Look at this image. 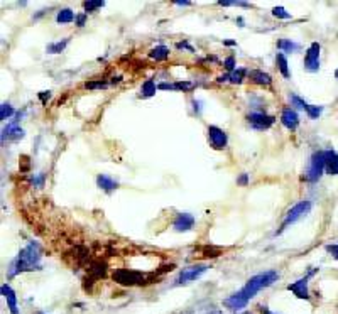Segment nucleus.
Returning a JSON list of instances; mask_svg holds the SVG:
<instances>
[{
    "label": "nucleus",
    "mask_w": 338,
    "mask_h": 314,
    "mask_svg": "<svg viewBox=\"0 0 338 314\" xmlns=\"http://www.w3.org/2000/svg\"><path fill=\"white\" fill-rule=\"evenodd\" d=\"M277 279H279V274H277L276 270H266V272H261V274L254 275V277L249 279L247 284H245L240 291H237L235 294H232L230 297H227L225 301H223V306H225V308H229V309H232V311L244 309L245 306L250 302V299L255 297V294H257V292H261L262 289L272 285Z\"/></svg>",
    "instance_id": "nucleus-1"
},
{
    "label": "nucleus",
    "mask_w": 338,
    "mask_h": 314,
    "mask_svg": "<svg viewBox=\"0 0 338 314\" xmlns=\"http://www.w3.org/2000/svg\"><path fill=\"white\" fill-rule=\"evenodd\" d=\"M41 267V245L37 242H29L16 257L9 269V277H16L17 274L33 272Z\"/></svg>",
    "instance_id": "nucleus-2"
},
{
    "label": "nucleus",
    "mask_w": 338,
    "mask_h": 314,
    "mask_svg": "<svg viewBox=\"0 0 338 314\" xmlns=\"http://www.w3.org/2000/svg\"><path fill=\"white\" fill-rule=\"evenodd\" d=\"M113 281L120 285H142L151 284V277L141 270L132 269H119L113 272Z\"/></svg>",
    "instance_id": "nucleus-3"
},
{
    "label": "nucleus",
    "mask_w": 338,
    "mask_h": 314,
    "mask_svg": "<svg viewBox=\"0 0 338 314\" xmlns=\"http://www.w3.org/2000/svg\"><path fill=\"white\" fill-rule=\"evenodd\" d=\"M309 211H311V201L303 199V201H300V203H296V204H294V206L291 208V210L286 213V216H284V220H283V223H281V227H279V230H277V233H281V231L286 230V228L289 227V225L296 223L298 220L304 218L306 215L309 213Z\"/></svg>",
    "instance_id": "nucleus-4"
},
{
    "label": "nucleus",
    "mask_w": 338,
    "mask_h": 314,
    "mask_svg": "<svg viewBox=\"0 0 338 314\" xmlns=\"http://www.w3.org/2000/svg\"><path fill=\"white\" fill-rule=\"evenodd\" d=\"M325 159H326V154L325 150H318L315 152L309 159V165H308V171L304 174V179L308 182H316L320 178L323 176V171H325Z\"/></svg>",
    "instance_id": "nucleus-5"
},
{
    "label": "nucleus",
    "mask_w": 338,
    "mask_h": 314,
    "mask_svg": "<svg viewBox=\"0 0 338 314\" xmlns=\"http://www.w3.org/2000/svg\"><path fill=\"white\" fill-rule=\"evenodd\" d=\"M208 270V265H191V267H186V269H183L179 274H178V277L174 279L173 285H184V284H190V282L196 281V279H200L203 274Z\"/></svg>",
    "instance_id": "nucleus-6"
},
{
    "label": "nucleus",
    "mask_w": 338,
    "mask_h": 314,
    "mask_svg": "<svg viewBox=\"0 0 338 314\" xmlns=\"http://www.w3.org/2000/svg\"><path fill=\"white\" fill-rule=\"evenodd\" d=\"M276 118L272 115H267L264 112H252L247 115V123L254 130H267L274 125Z\"/></svg>",
    "instance_id": "nucleus-7"
},
{
    "label": "nucleus",
    "mask_w": 338,
    "mask_h": 314,
    "mask_svg": "<svg viewBox=\"0 0 338 314\" xmlns=\"http://www.w3.org/2000/svg\"><path fill=\"white\" fill-rule=\"evenodd\" d=\"M320 51L321 46L320 42H311L304 56V69L309 73H316L320 69Z\"/></svg>",
    "instance_id": "nucleus-8"
},
{
    "label": "nucleus",
    "mask_w": 338,
    "mask_h": 314,
    "mask_svg": "<svg viewBox=\"0 0 338 314\" xmlns=\"http://www.w3.org/2000/svg\"><path fill=\"white\" fill-rule=\"evenodd\" d=\"M208 140H210V146H212L215 150L225 149L227 144H229L227 132L220 129V127H216V125H210L208 127Z\"/></svg>",
    "instance_id": "nucleus-9"
},
{
    "label": "nucleus",
    "mask_w": 338,
    "mask_h": 314,
    "mask_svg": "<svg viewBox=\"0 0 338 314\" xmlns=\"http://www.w3.org/2000/svg\"><path fill=\"white\" fill-rule=\"evenodd\" d=\"M316 270H309L308 275H304V277L298 279L296 282H293V284L287 285V291H291L294 296H296L298 299H304V301H308L309 299V289H308V281L309 277H311L313 274H315Z\"/></svg>",
    "instance_id": "nucleus-10"
},
{
    "label": "nucleus",
    "mask_w": 338,
    "mask_h": 314,
    "mask_svg": "<svg viewBox=\"0 0 338 314\" xmlns=\"http://www.w3.org/2000/svg\"><path fill=\"white\" fill-rule=\"evenodd\" d=\"M195 216L191 213H178L173 221V228L176 231H190L195 227Z\"/></svg>",
    "instance_id": "nucleus-11"
},
{
    "label": "nucleus",
    "mask_w": 338,
    "mask_h": 314,
    "mask_svg": "<svg viewBox=\"0 0 338 314\" xmlns=\"http://www.w3.org/2000/svg\"><path fill=\"white\" fill-rule=\"evenodd\" d=\"M281 123H283L287 130L293 132V130H296L298 125H300V117H298V114L291 107H284L283 112H281Z\"/></svg>",
    "instance_id": "nucleus-12"
},
{
    "label": "nucleus",
    "mask_w": 338,
    "mask_h": 314,
    "mask_svg": "<svg viewBox=\"0 0 338 314\" xmlns=\"http://www.w3.org/2000/svg\"><path fill=\"white\" fill-rule=\"evenodd\" d=\"M0 292H2L3 299L7 301V306H9V309H10V314H20L19 313V306H17V296H16V292H14V289L10 287L9 284H2Z\"/></svg>",
    "instance_id": "nucleus-13"
},
{
    "label": "nucleus",
    "mask_w": 338,
    "mask_h": 314,
    "mask_svg": "<svg viewBox=\"0 0 338 314\" xmlns=\"http://www.w3.org/2000/svg\"><path fill=\"white\" fill-rule=\"evenodd\" d=\"M22 137H24V130L20 129V125L17 122L9 123L2 132V140H19Z\"/></svg>",
    "instance_id": "nucleus-14"
},
{
    "label": "nucleus",
    "mask_w": 338,
    "mask_h": 314,
    "mask_svg": "<svg viewBox=\"0 0 338 314\" xmlns=\"http://www.w3.org/2000/svg\"><path fill=\"white\" fill-rule=\"evenodd\" d=\"M325 171L330 176H338V154L335 150H325Z\"/></svg>",
    "instance_id": "nucleus-15"
},
{
    "label": "nucleus",
    "mask_w": 338,
    "mask_h": 314,
    "mask_svg": "<svg viewBox=\"0 0 338 314\" xmlns=\"http://www.w3.org/2000/svg\"><path fill=\"white\" fill-rule=\"evenodd\" d=\"M249 78H250L252 83L259 84V86H269V84L272 83L270 75L261 71V69H252V71H249Z\"/></svg>",
    "instance_id": "nucleus-16"
},
{
    "label": "nucleus",
    "mask_w": 338,
    "mask_h": 314,
    "mask_svg": "<svg viewBox=\"0 0 338 314\" xmlns=\"http://www.w3.org/2000/svg\"><path fill=\"white\" fill-rule=\"evenodd\" d=\"M245 75H247V69H244V68L233 69V71L229 73V75L220 76V78H218V83H223V81H230L232 84H240L242 81L245 80Z\"/></svg>",
    "instance_id": "nucleus-17"
},
{
    "label": "nucleus",
    "mask_w": 338,
    "mask_h": 314,
    "mask_svg": "<svg viewBox=\"0 0 338 314\" xmlns=\"http://www.w3.org/2000/svg\"><path fill=\"white\" fill-rule=\"evenodd\" d=\"M97 186L100 189H103V191H107V193H112V191H115L117 189V181H113L112 178H108V176H105V174H100L97 178Z\"/></svg>",
    "instance_id": "nucleus-18"
},
{
    "label": "nucleus",
    "mask_w": 338,
    "mask_h": 314,
    "mask_svg": "<svg viewBox=\"0 0 338 314\" xmlns=\"http://www.w3.org/2000/svg\"><path fill=\"white\" fill-rule=\"evenodd\" d=\"M301 46L298 42L291 41V39H281L277 41V49H279L283 54H291V52H296L300 51Z\"/></svg>",
    "instance_id": "nucleus-19"
},
{
    "label": "nucleus",
    "mask_w": 338,
    "mask_h": 314,
    "mask_svg": "<svg viewBox=\"0 0 338 314\" xmlns=\"http://www.w3.org/2000/svg\"><path fill=\"white\" fill-rule=\"evenodd\" d=\"M161 90H183V91H190L195 88V84L191 81H176V83H161L159 84Z\"/></svg>",
    "instance_id": "nucleus-20"
},
{
    "label": "nucleus",
    "mask_w": 338,
    "mask_h": 314,
    "mask_svg": "<svg viewBox=\"0 0 338 314\" xmlns=\"http://www.w3.org/2000/svg\"><path fill=\"white\" fill-rule=\"evenodd\" d=\"M149 58L154 61H166L169 58V48L166 46H156L149 51Z\"/></svg>",
    "instance_id": "nucleus-21"
},
{
    "label": "nucleus",
    "mask_w": 338,
    "mask_h": 314,
    "mask_svg": "<svg viewBox=\"0 0 338 314\" xmlns=\"http://www.w3.org/2000/svg\"><path fill=\"white\" fill-rule=\"evenodd\" d=\"M73 20H76V16L71 9H63L56 14V22L58 24H70Z\"/></svg>",
    "instance_id": "nucleus-22"
},
{
    "label": "nucleus",
    "mask_w": 338,
    "mask_h": 314,
    "mask_svg": "<svg viewBox=\"0 0 338 314\" xmlns=\"http://www.w3.org/2000/svg\"><path fill=\"white\" fill-rule=\"evenodd\" d=\"M156 90H158V86H156L154 80H145L144 83H142V88H141V97L142 98H151L156 95Z\"/></svg>",
    "instance_id": "nucleus-23"
},
{
    "label": "nucleus",
    "mask_w": 338,
    "mask_h": 314,
    "mask_svg": "<svg viewBox=\"0 0 338 314\" xmlns=\"http://www.w3.org/2000/svg\"><path fill=\"white\" fill-rule=\"evenodd\" d=\"M276 63H277V66H279L281 75H283L284 78H291L289 68H287V59H286V54H283V52H277V56H276Z\"/></svg>",
    "instance_id": "nucleus-24"
},
{
    "label": "nucleus",
    "mask_w": 338,
    "mask_h": 314,
    "mask_svg": "<svg viewBox=\"0 0 338 314\" xmlns=\"http://www.w3.org/2000/svg\"><path fill=\"white\" fill-rule=\"evenodd\" d=\"M68 42H70L68 37H66V39H63V41H58V42H51V44L46 48V51H48V54H59V52L65 51Z\"/></svg>",
    "instance_id": "nucleus-25"
},
{
    "label": "nucleus",
    "mask_w": 338,
    "mask_h": 314,
    "mask_svg": "<svg viewBox=\"0 0 338 314\" xmlns=\"http://www.w3.org/2000/svg\"><path fill=\"white\" fill-rule=\"evenodd\" d=\"M14 114H16V110H14V107L10 103H3L2 107H0V118L2 120L10 118Z\"/></svg>",
    "instance_id": "nucleus-26"
},
{
    "label": "nucleus",
    "mask_w": 338,
    "mask_h": 314,
    "mask_svg": "<svg viewBox=\"0 0 338 314\" xmlns=\"http://www.w3.org/2000/svg\"><path fill=\"white\" fill-rule=\"evenodd\" d=\"M291 103H293L296 108H300V110H304V112H308V108H309V103H306L303 98H300L298 95H291Z\"/></svg>",
    "instance_id": "nucleus-27"
},
{
    "label": "nucleus",
    "mask_w": 338,
    "mask_h": 314,
    "mask_svg": "<svg viewBox=\"0 0 338 314\" xmlns=\"http://www.w3.org/2000/svg\"><path fill=\"white\" fill-rule=\"evenodd\" d=\"M272 16L277 17V19H291V14L287 12L284 7H274V9H272Z\"/></svg>",
    "instance_id": "nucleus-28"
},
{
    "label": "nucleus",
    "mask_w": 338,
    "mask_h": 314,
    "mask_svg": "<svg viewBox=\"0 0 338 314\" xmlns=\"http://www.w3.org/2000/svg\"><path fill=\"white\" fill-rule=\"evenodd\" d=\"M107 86H108L107 81H87L85 83V88H88V90H103Z\"/></svg>",
    "instance_id": "nucleus-29"
},
{
    "label": "nucleus",
    "mask_w": 338,
    "mask_h": 314,
    "mask_svg": "<svg viewBox=\"0 0 338 314\" xmlns=\"http://www.w3.org/2000/svg\"><path fill=\"white\" fill-rule=\"evenodd\" d=\"M103 5H105V2H93V0H88V2L83 3V7H85V10H87V12H95V10L102 9Z\"/></svg>",
    "instance_id": "nucleus-30"
},
{
    "label": "nucleus",
    "mask_w": 338,
    "mask_h": 314,
    "mask_svg": "<svg viewBox=\"0 0 338 314\" xmlns=\"http://www.w3.org/2000/svg\"><path fill=\"white\" fill-rule=\"evenodd\" d=\"M321 112H323V107H316V105H309V108H308V112H306V114H308V117L309 118H318L320 115H321Z\"/></svg>",
    "instance_id": "nucleus-31"
},
{
    "label": "nucleus",
    "mask_w": 338,
    "mask_h": 314,
    "mask_svg": "<svg viewBox=\"0 0 338 314\" xmlns=\"http://www.w3.org/2000/svg\"><path fill=\"white\" fill-rule=\"evenodd\" d=\"M223 66H225L227 71L232 73L233 69H237V68H235V58H233V56H229V58H227L225 61H223Z\"/></svg>",
    "instance_id": "nucleus-32"
},
{
    "label": "nucleus",
    "mask_w": 338,
    "mask_h": 314,
    "mask_svg": "<svg viewBox=\"0 0 338 314\" xmlns=\"http://www.w3.org/2000/svg\"><path fill=\"white\" fill-rule=\"evenodd\" d=\"M33 184L37 186V188H41L42 184H44V174H37L33 178Z\"/></svg>",
    "instance_id": "nucleus-33"
},
{
    "label": "nucleus",
    "mask_w": 338,
    "mask_h": 314,
    "mask_svg": "<svg viewBox=\"0 0 338 314\" xmlns=\"http://www.w3.org/2000/svg\"><path fill=\"white\" fill-rule=\"evenodd\" d=\"M326 252H330L338 260V243H335V245H326Z\"/></svg>",
    "instance_id": "nucleus-34"
},
{
    "label": "nucleus",
    "mask_w": 338,
    "mask_h": 314,
    "mask_svg": "<svg viewBox=\"0 0 338 314\" xmlns=\"http://www.w3.org/2000/svg\"><path fill=\"white\" fill-rule=\"evenodd\" d=\"M237 184L238 186H247L249 184V174H240V178L237 179Z\"/></svg>",
    "instance_id": "nucleus-35"
},
{
    "label": "nucleus",
    "mask_w": 338,
    "mask_h": 314,
    "mask_svg": "<svg viewBox=\"0 0 338 314\" xmlns=\"http://www.w3.org/2000/svg\"><path fill=\"white\" fill-rule=\"evenodd\" d=\"M85 20H87V14H80L76 17V26L78 27H83L85 26Z\"/></svg>",
    "instance_id": "nucleus-36"
},
{
    "label": "nucleus",
    "mask_w": 338,
    "mask_h": 314,
    "mask_svg": "<svg viewBox=\"0 0 338 314\" xmlns=\"http://www.w3.org/2000/svg\"><path fill=\"white\" fill-rule=\"evenodd\" d=\"M176 48H178V49H188L190 52H193V48H191V46L188 44V42H178Z\"/></svg>",
    "instance_id": "nucleus-37"
},
{
    "label": "nucleus",
    "mask_w": 338,
    "mask_h": 314,
    "mask_svg": "<svg viewBox=\"0 0 338 314\" xmlns=\"http://www.w3.org/2000/svg\"><path fill=\"white\" fill-rule=\"evenodd\" d=\"M39 97H41V100H42V101H44V100H46V98H49V97H51V93H49V91H42V93H41V95H39Z\"/></svg>",
    "instance_id": "nucleus-38"
},
{
    "label": "nucleus",
    "mask_w": 338,
    "mask_h": 314,
    "mask_svg": "<svg viewBox=\"0 0 338 314\" xmlns=\"http://www.w3.org/2000/svg\"><path fill=\"white\" fill-rule=\"evenodd\" d=\"M176 5H184V7H186V5H190V2H176Z\"/></svg>",
    "instance_id": "nucleus-39"
},
{
    "label": "nucleus",
    "mask_w": 338,
    "mask_h": 314,
    "mask_svg": "<svg viewBox=\"0 0 338 314\" xmlns=\"http://www.w3.org/2000/svg\"><path fill=\"white\" fill-rule=\"evenodd\" d=\"M225 44H227V46H233L235 42H233V41H225Z\"/></svg>",
    "instance_id": "nucleus-40"
},
{
    "label": "nucleus",
    "mask_w": 338,
    "mask_h": 314,
    "mask_svg": "<svg viewBox=\"0 0 338 314\" xmlns=\"http://www.w3.org/2000/svg\"><path fill=\"white\" fill-rule=\"evenodd\" d=\"M264 314H274V313H270L267 308H264Z\"/></svg>",
    "instance_id": "nucleus-41"
},
{
    "label": "nucleus",
    "mask_w": 338,
    "mask_h": 314,
    "mask_svg": "<svg viewBox=\"0 0 338 314\" xmlns=\"http://www.w3.org/2000/svg\"><path fill=\"white\" fill-rule=\"evenodd\" d=\"M335 76H337V78H338V69H337V73H335Z\"/></svg>",
    "instance_id": "nucleus-42"
},
{
    "label": "nucleus",
    "mask_w": 338,
    "mask_h": 314,
    "mask_svg": "<svg viewBox=\"0 0 338 314\" xmlns=\"http://www.w3.org/2000/svg\"><path fill=\"white\" fill-rule=\"evenodd\" d=\"M242 314H250V313H242Z\"/></svg>",
    "instance_id": "nucleus-43"
},
{
    "label": "nucleus",
    "mask_w": 338,
    "mask_h": 314,
    "mask_svg": "<svg viewBox=\"0 0 338 314\" xmlns=\"http://www.w3.org/2000/svg\"><path fill=\"white\" fill-rule=\"evenodd\" d=\"M39 314H44V313H39Z\"/></svg>",
    "instance_id": "nucleus-44"
}]
</instances>
